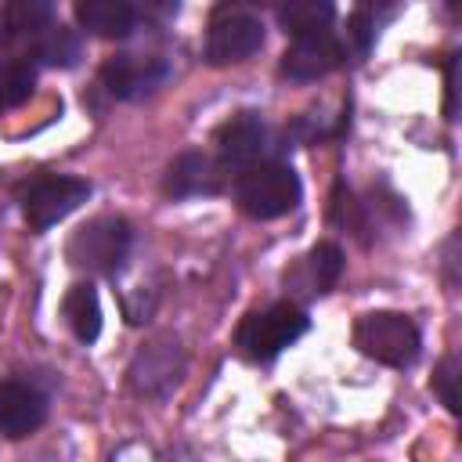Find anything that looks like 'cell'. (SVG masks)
I'll return each mask as SVG.
<instances>
[{"label":"cell","mask_w":462,"mask_h":462,"mask_svg":"<svg viewBox=\"0 0 462 462\" xmlns=\"http://www.w3.org/2000/svg\"><path fill=\"white\" fill-rule=\"evenodd\" d=\"M300 195H303L300 177L292 173V166H282V162H256L242 170L235 180L238 206L256 220H274L292 213L300 206Z\"/></svg>","instance_id":"6da1fadb"},{"label":"cell","mask_w":462,"mask_h":462,"mask_svg":"<svg viewBox=\"0 0 462 462\" xmlns=\"http://www.w3.org/2000/svg\"><path fill=\"white\" fill-rule=\"evenodd\" d=\"M90 199V184L83 177H40L22 195V213L32 231H47L79 209Z\"/></svg>","instance_id":"5b68a950"},{"label":"cell","mask_w":462,"mask_h":462,"mask_svg":"<svg viewBox=\"0 0 462 462\" xmlns=\"http://www.w3.org/2000/svg\"><path fill=\"white\" fill-rule=\"evenodd\" d=\"M61 314L79 343H94L101 336V303H97V292L90 282L69 285V292L61 300Z\"/></svg>","instance_id":"9a60e30c"},{"label":"cell","mask_w":462,"mask_h":462,"mask_svg":"<svg viewBox=\"0 0 462 462\" xmlns=\"http://www.w3.org/2000/svg\"><path fill=\"white\" fill-rule=\"evenodd\" d=\"M332 14H336V7L325 0H292V4L278 7V22L285 25V32H292V40L310 36V32H325Z\"/></svg>","instance_id":"2e32d148"},{"label":"cell","mask_w":462,"mask_h":462,"mask_svg":"<svg viewBox=\"0 0 462 462\" xmlns=\"http://www.w3.org/2000/svg\"><path fill=\"white\" fill-rule=\"evenodd\" d=\"M51 4H40V0H22V4H11L7 7V36H40L43 29H51Z\"/></svg>","instance_id":"ac0fdd59"},{"label":"cell","mask_w":462,"mask_h":462,"mask_svg":"<svg viewBox=\"0 0 462 462\" xmlns=\"http://www.w3.org/2000/svg\"><path fill=\"white\" fill-rule=\"evenodd\" d=\"M47 419L43 397L25 383H0V433L11 440H22L36 433Z\"/></svg>","instance_id":"4fadbf2b"},{"label":"cell","mask_w":462,"mask_h":462,"mask_svg":"<svg viewBox=\"0 0 462 462\" xmlns=\"http://www.w3.org/2000/svg\"><path fill=\"white\" fill-rule=\"evenodd\" d=\"M307 328H310V318L296 303L285 300V303H271L263 310L245 314L242 325H238V332H235V346L249 361H271L289 343H296Z\"/></svg>","instance_id":"7a4b0ae2"},{"label":"cell","mask_w":462,"mask_h":462,"mask_svg":"<svg viewBox=\"0 0 462 462\" xmlns=\"http://www.w3.org/2000/svg\"><path fill=\"white\" fill-rule=\"evenodd\" d=\"M130 253V224L123 217H94L65 242V260L79 271L116 274Z\"/></svg>","instance_id":"3957f363"},{"label":"cell","mask_w":462,"mask_h":462,"mask_svg":"<svg viewBox=\"0 0 462 462\" xmlns=\"http://www.w3.org/2000/svg\"><path fill=\"white\" fill-rule=\"evenodd\" d=\"M220 166L206 152H184L166 166L162 191L170 199H195V195H217L220 191Z\"/></svg>","instance_id":"7c38bea8"},{"label":"cell","mask_w":462,"mask_h":462,"mask_svg":"<svg viewBox=\"0 0 462 462\" xmlns=\"http://www.w3.org/2000/svg\"><path fill=\"white\" fill-rule=\"evenodd\" d=\"M343 61V43L325 29V32H310V36H296L289 43V51L282 54V72L289 79H321L328 76L336 65Z\"/></svg>","instance_id":"9c48e42d"},{"label":"cell","mask_w":462,"mask_h":462,"mask_svg":"<svg viewBox=\"0 0 462 462\" xmlns=\"http://www.w3.org/2000/svg\"><path fill=\"white\" fill-rule=\"evenodd\" d=\"M170 76V65L162 58H137V54H116L101 65V83L108 94L123 101L148 97L155 87H162Z\"/></svg>","instance_id":"52a82bcc"},{"label":"cell","mask_w":462,"mask_h":462,"mask_svg":"<svg viewBox=\"0 0 462 462\" xmlns=\"http://www.w3.org/2000/svg\"><path fill=\"white\" fill-rule=\"evenodd\" d=\"M343 271V253L332 242H318L310 253H303L289 271H285V289L296 296H321L336 285Z\"/></svg>","instance_id":"8fae6325"},{"label":"cell","mask_w":462,"mask_h":462,"mask_svg":"<svg viewBox=\"0 0 462 462\" xmlns=\"http://www.w3.org/2000/svg\"><path fill=\"white\" fill-rule=\"evenodd\" d=\"M455 76H458V61L451 58V65H448V105H444L448 119H455Z\"/></svg>","instance_id":"7402d4cb"},{"label":"cell","mask_w":462,"mask_h":462,"mask_svg":"<svg viewBox=\"0 0 462 462\" xmlns=\"http://www.w3.org/2000/svg\"><path fill=\"white\" fill-rule=\"evenodd\" d=\"M76 22L94 32V36H105V40H119V36H130L134 25H137V11L123 0H79L76 4Z\"/></svg>","instance_id":"5bb4252c"},{"label":"cell","mask_w":462,"mask_h":462,"mask_svg":"<svg viewBox=\"0 0 462 462\" xmlns=\"http://www.w3.org/2000/svg\"><path fill=\"white\" fill-rule=\"evenodd\" d=\"M217 148H220V159L224 166H238V170H249L256 166L260 152L267 148V126L256 112H238L231 116L220 130H217Z\"/></svg>","instance_id":"30bf717a"},{"label":"cell","mask_w":462,"mask_h":462,"mask_svg":"<svg viewBox=\"0 0 462 462\" xmlns=\"http://www.w3.org/2000/svg\"><path fill=\"white\" fill-rule=\"evenodd\" d=\"M263 47V25L256 14L238 7H220L206 32V61L209 65H235L245 61Z\"/></svg>","instance_id":"8992f818"},{"label":"cell","mask_w":462,"mask_h":462,"mask_svg":"<svg viewBox=\"0 0 462 462\" xmlns=\"http://www.w3.org/2000/svg\"><path fill=\"white\" fill-rule=\"evenodd\" d=\"M455 383H458V357H444L440 368L433 372V390H437V397L444 401V408L451 415H458V390H455Z\"/></svg>","instance_id":"ffe728a7"},{"label":"cell","mask_w":462,"mask_h":462,"mask_svg":"<svg viewBox=\"0 0 462 462\" xmlns=\"http://www.w3.org/2000/svg\"><path fill=\"white\" fill-rule=\"evenodd\" d=\"M372 32H375V29H372V22H368L365 14H354V18H350V36L357 40V47H361V51L372 43Z\"/></svg>","instance_id":"44dd1931"},{"label":"cell","mask_w":462,"mask_h":462,"mask_svg":"<svg viewBox=\"0 0 462 462\" xmlns=\"http://www.w3.org/2000/svg\"><path fill=\"white\" fill-rule=\"evenodd\" d=\"M36 58L47 61V65H76L79 61V36L72 29H61V25H51L40 32V43H36Z\"/></svg>","instance_id":"e0dca14e"},{"label":"cell","mask_w":462,"mask_h":462,"mask_svg":"<svg viewBox=\"0 0 462 462\" xmlns=\"http://www.w3.org/2000/svg\"><path fill=\"white\" fill-rule=\"evenodd\" d=\"M32 69L25 61H7L0 65V108H18L32 94Z\"/></svg>","instance_id":"d6986e66"},{"label":"cell","mask_w":462,"mask_h":462,"mask_svg":"<svg viewBox=\"0 0 462 462\" xmlns=\"http://www.w3.org/2000/svg\"><path fill=\"white\" fill-rule=\"evenodd\" d=\"M184 372V354L177 346V339H155L152 346H144L134 365H130V386L141 397H162L166 390L177 386Z\"/></svg>","instance_id":"ba28073f"},{"label":"cell","mask_w":462,"mask_h":462,"mask_svg":"<svg viewBox=\"0 0 462 462\" xmlns=\"http://www.w3.org/2000/svg\"><path fill=\"white\" fill-rule=\"evenodd\" d=\"M354 346L390 368H404L419 357V328L411 318L393 314V310H372L361 314L354 325Z\"/></svg>","instance_id":"277c9868"}]
</instances>
